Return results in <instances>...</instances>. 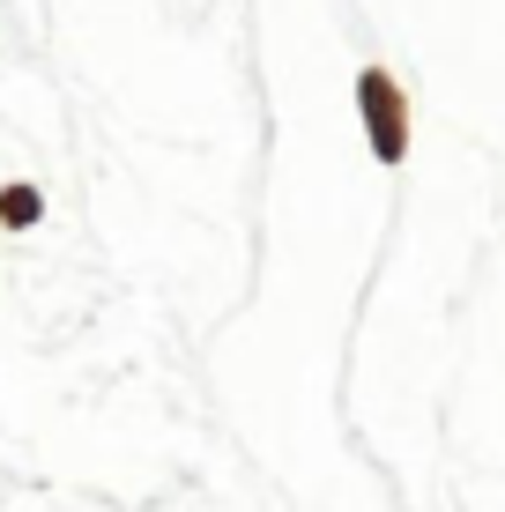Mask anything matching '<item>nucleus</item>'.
Segmentation results:
<instances>
[{
    "instance_id": "f03ea898",
    "label": "nucleus",
    "mask_w": 505,
    "mask_h": 512,
    "mask_svg": "<svg viewBox=\"0 0 505 512\" xmlns=\"http://www.w3.org/2000/svg\"><path fill=\"white\" fill-rule=\"evenodd\" d=\"M38 223H45V186L8 179L0 186V231H38Z\"/></svg>"
},
{
    "instance_id": "f257e3e1",
    "label": "nucleus",
    "mask_w": 505,
    "mask_h": 512,
    "mask_svg": "<svg viewBox=\"0 0 505 512\" xmlns=\"http://www.w3.org/2000/svg\"><path fill=\"white\" fill-rule=\"evenodd\" d=\"M357 119H364V141H372L379 164H402L409 156V90L387 75V67H364L357 75Z\"/></svg>"
}]
</instances>
